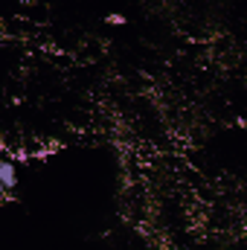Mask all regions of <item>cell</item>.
Returning <instances> with one entry per match:
<instances>
[{"instance_id": "cell-1", "label": "cell", "mask_w": 247, "mask_h": 250, "mask_svg": "<svg viewBox=\"0 0 247 250\" xmlns=\"http://www.w3.org/2000/svg\"><path fill=\"white\" fill-rule=\"evenodd\" d=\"M0 178H3V189H6V192L15 189V160H12V157L3 160V166H0Z\"/></svg>"}]
</instances>
